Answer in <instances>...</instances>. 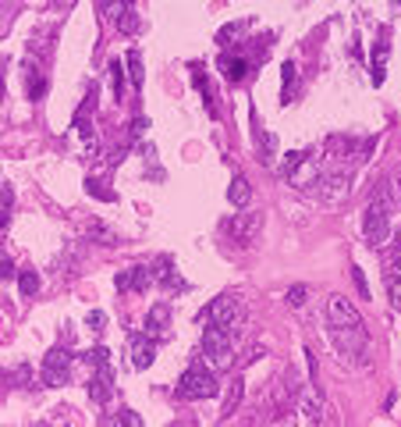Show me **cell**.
Listing matches in <instances>:
<instances>
[{
	"mask_svg": "<svg viewBox=\"0 0 401 427\" xmlns=\"http://www.w3.org/2000/svg\"><path fill=\"white\" fill-rule=\"evenodd\" d=\"M256 356H266V349H263V345H252V349H249V356H245V363H252Z\"/></svg>",
	"mask_w": 401,
	"mask_h": 427,
	"instance_id": "obj_31",
	"label": "cell"
},
{
	"mask_svg": "<svg viewBox=\"0 0 401 427\" xmlns=\"http://www.w3.org/2000/svg\"><path fill=\"white\" fill-rule=\"evenodd\" d=\"M390 274H397L401 278V250L394 253V260H390Z\"/></svg>",
	"mask_w": 401,
	"mask_h": 427,
	"instance_id": "obj_33",
	"label": "cell"
},
{
	"mask_svg": "<svg viewBox=\"0 0 401 427\" xmlns=\"http://www.w3.org/2000/svg\"><path fill=\"white\" fill-rule=\"evenodd\" d=\"M18 289H22V296H36L40 292V274L29 267V271H22L18 274Z\"/></svg>",
	"mask_w": 401,
	"mask_h": 427,
	"instance_id": "obj_17",
	"label": "cell"
},
{
	"mask_svg": "<svg viewBox=\"0 0 401 427\" xmlns=\"http://www.w3.org/2000/svg\"><path fill=\"white\" fill-rule=\"evenodd\" d=\"M128 285H132L135 292H146V289L153 285V271H149V267H132V271H128Z\"/></svg>",
	"mask_w": 401,
	"mask_h": 427,
	"instance_id": "obj_16",
	"label": "cell"
},
{
	"mask_svg": "<svg viewBox=\"0 0 401 427\" xmlns=\"http://www.w3.org/2000/svg\"><path fill=\"white\" fill-rule=\"evenodd\" d=\"M121 420H125V423H128V427H139V423H142V420H139V416H135V413H132V409H125V416H121Z\"/></svg>",
	"mask_w": 401,
	"mask_h": 427,
	"instance_id": "obj_32",
	"label": "cell"
},
{
	"mask_svg": "<svg viewBox=\"0 0 401 427\" xmlns=\"http://www.w3.org/2000/svg\"><path fill=\"white\" fill-rule=\"evenodd\" d=\"M15 274V264H11V257H4L0 253V278H11Z\"/></svg>",
	"mask_w": 401,
	"mask_h": 427,
	"instance_id": "obj_30",
	"label": "cell"
},
{
	"mask_svg": "<svg viewBox=\"0 0 401 427\" xmlns=\"http://www.w3.org/2000/svg\"><path fill=\"white\" fill-rule=\"evenodd\" d=\"M220 392V384H217V374H213V367H188L185 374H181V381H178V395L181 399H188V402H199V399H213Z\"/></svg>",
	"mask_w": 401,
	"mask_h": 427,
	"instance_id": "obj_2",
	"label": "cell"
},
{
	"mask_svg": "<svg viewBox=\"0 0 401 427\" xmlns=\"http://www.w3.org/2000/svg\"><path fill=\"white\" fill-rule=\"evenodd\" d=\"M351 282H355L358 296H362V299H369V285H366V274H362V267H351Z\"/></svg>",
	"mask_w": 401,
	"mask_h": 427,
	"instance_id": "obj_24",
	"label": "cell"
},
{
	"mask_svg": "<svg viewBox=\"0 0 401 427\" xmlns=\"http://www.w3.org/2000/svg\"><path fill=\"white\" fill-rule=\"evenodd\" d=\"M203 317H206L210 324L224 328L231 338L245 328V306H242V299H238V296H231V292H227V296H217V299L206 306V314H203Z\"/></svg>",
	"mask_w": 401,
	"mask_h": 427,
	"instance_id": "obj_1",
	"label": "cell"
},
{
	"mask_svg": "<svg viewBox=\"0 0 401 427\" xmlns=\"http://www.w3.org/2000/svg\"><path fill=\"white\" fill-rule=\"evenodd\" d=\"M167 328H171V306L167 303H153L149 314H146V335H153L160 342L167 335Z\"/></svg>",
	"mask_w": 401,
	"mask_h": 427,
	"instance_id": "obj_11",
	"label": "cell"
},
{
	"mask_svg": "<svg viewBox=\"0 0 401 427\" xmlns=\"http://www.w3.org/2000/svg\"><path fill=\"white\" fill-rule=\"evenodd\" d=\"M227 199H231V206H238V210H245V206L252 203V185H249L245 174H235V178H231V185H227Z\"/></svg>",
	"mask_w": 401,
	"mask_h": 427,
	"instance_id": "obj_14",
	"label": "cell"
},
{
	"mask_svg": "<svg viewBox=\"0 0 401 427\" xmlns=\"http://www.w3.org/2000/svg\"><path fill=\"white\" fill-rule=\"evenodd\" d=\"M242 395H245V381H242V377H235V381H231V392H227V399H224V420H227V416H235V409H238Z\"/></svg>",
	"mask_w": 401,
	"mask_h": 427,
	"instance_id": "obj_15",
	"label": "cell"
},
{
	"mask_svg": "<svg viewBox=\"0 0 401 427\" xmlns=\"http://www.w3.org/2000/svg\"><path fill=\"white\" fill-rule=\"evenodd\" d=\"M302 160H305V153H298V150H291V153L284 157V174H291L295 167H302Z\"/></svg>",
	"mask_w": 401,
	"mask_h": 427,
	"instance_id": "obj_26",
	"label": "cell"
},
{
	"mask_svg": "<svg viewBox=\"0 0 401 427\" xmlns=\"http://www.w3.org/2000/svg\"><path fill=\"white\" fill-rule=\"evenodd\" d=\"M224 68H227L224 75H227L231 82H242V79H245V72H249V65H245V61H224Z\"/></svg>",
	"mask_w": 401,
	"mask_h": 427,
	"instance_id": "obj_21",
	"label": "cell"
},
{
	"mask_svg": "<svg viewBox=\"0 0 401 427\" xmlns=\"http://www.w3.org/2000/svg\"><path fill=\"white\" fill-rule=\"evenodd\" d=\"M121 82H125V75H121V65L114 61V65H111V86H114V96H118V100H121Z\"/></svg>",
	"mask_w": 401,
	"mask_h": 427,
	"instance_id": "obj_25",
	"label": "cell"
},
{
	"mask_svg": "<svg viewBox=\"0 0 401 427\" xmlns=\"http://www.w3.org/2000/svg\"><path fill=\"white\" fill-rule=\"evenodd\" d=\"M327 321H330L334 328H358V324H362L355 303L344 299V296H330V299H327Z\"/></svg>",
	"mask_w": 401,
	"mask_h": 427,
	"instance_id": "obj_6",
	"label": "cell"
},
{
	"mask_svg": "<svg viewBox=\"0 0 401 427\" xmlns=\"http://www.w3.org/2000/svg\"><path fill=\"white\" fill-rule=\"evenodd\" d=\"M86 189H89L93 196H100V199H107V203L114 199V192H107V189H100V182H86Z\"/></svg>",
	"mask_w": 401,
	"mask_h": 427,
	"instance_id": "obj_29",
	"label": "cell"
},
{
	"mask_svg": "<svg viewBox=\"0 0 401 427\" xmlns=\"http://www.w3.org/2000/svg\"><path fill=\"white\" fill-rule=\"evenodd\" d=\"M203 356H206V363H210L213 370H227V367L235 363V353H231V335H227L224 328L210 324V328L203 331Z\"/></svg>",
	"mask_w": 401,
	"mask_h": 427,
	"instance_id": "obj_4",
	"label": "cell"
},
{
	"mask_svg": "<svg viewBox=\"0 0 401 427\" xmlns=\"http://www.w3.org/2000/svg\"><path fill=\"white\" fill-rule=\"evenodd\" d=\"M146 128H149V118H135V121H132V139H142Z\"/></svg>",
	"mask_w": 401,
	"mask_h": 427,
	"instance_id": "obj_28",
	"label": "cell"
},
{
	"mask_svg": "<svg viewBox=\"0 0 401 427\" xmlns=\"http://www.w3.org/2000/svg\"><path fill=\"white\" fill-rule=\"evenodd\" d=\"M68 367H72V356H68V349H50V356L43 360V381L54 388V384H61L64 377H68Z\"/></svg>",
	"mask_w": 401,
	"mask_h": 427,
	"instance_id": "obj_7",
	"label": "cell"
},
{
	"mask_svg": "<svg viewBox=\"0 0 401 427\" xmlns=\"http://www.w3.org/2000/svg\"><path fill=\"white\" fill-rule=\"evenodd\" d=\"M114 392V374H111V360H100L96 363V377L89 381V395L93 402H107Z\"/></svg>",
	"mask_w": 401,
	"mask_h": 427,
	"instance_id": "obj_9",
	"label": "cell"
},
{
	"mask_svg": "<svg viewBox=\"0 0 401 427\" xmlns=\"http://www.w3.org/2000/svg\"><path fill=\"white\" fill-rule=\"evenodd\" d=\"M259 225H263V218H259V214H235V218H231V225H227V232H231V239H238L242 246H249V243L256 239Z\"/></svg>",
	"mask_w": 401,
	"mask_h": 427,
	"instance_id": "obj_8",
	"label": "cell"
},
{
	"mask_svg": "<svg viewBox=\"0 0 401 427\" xmlns=\"http://www.w3.org/2000/svg\"><path fill=\"white\" fill-rule=\"evenodd\" d=\"M316 196L323 203H341L348 196V178L341 174H330V178H316Z\"/></svg>",
	"mask_w": 401,
	"mask_h": 427,
	"instance_id": "obj_10",
	"label": "cell"
},
{
	"mask_svg": "<svg viewBox=\"0 0 401 427\" xmlns=\"http://www.w3.org/2000/svg\"><path fill=\"white\" fill-rule=\"evenodd\" d=\"M334 349L341 353V360H348V363H355V367H366L369 363V338H366V331H362V324L358 328H334Z\"/></svg>",
	"mask_w": 401,
	"mask_h": 427,
	"instance_id": "obj_3",
	"label": "cell"
},
{
	"mask_svg": "<svg viewBox=\"0 0 401 427\" xmlns=\"http://www.w3.org/2000/svg\"><path fill=\"white\" fill-rule=\"evenodd\" d=\"M387 296H390V306L401 314V278L397 274H387Z\"/></svg>",
	"mask_w": 401,
	"mask_h": 427,
	"instance_id": "obj_20",
	"label": "cell"
},
{
	"mask_svg": "<svg viewBox=\"0 0 401 427\" xmlns=\"http://www.w3.org/2000/svg\"><path fill=\"white\" fill-rule=\"evenodd\" d=\"M128 68H132V82H135V86H142V61H139V50H132V54H128Z\"/></svg>",
	"mask_w": 401,
	"mask_h": 427,
	"instance_id": "obj_23",
	"label": "cell"
},
{
	"mask_svg": "<svg viewBox=\"0 0 401 427\" xmlns=\"http://www.w3.org/2000/svg\"><path fill=\"white\" fill-rule=\"evenodd\" d=\"M298 423L312 427V423H323V399L316 392H305L298 399Z\"/></svg>",
	"mask_w": 401,
	"mask_h": 427,
	"instance_id": "obj_12",
	"label": "cell"
},
{
	"mask_svg": "<svg viewBox=\"0 0 401 427\" xmlns=\"http://www.w3.org/2000/svg\"><path fill=\"white\" fill-rule=\"evenodd\" d=\"M86 324H89V328H96V331H100V328H103V324H107V314H103V310H89V317H86Z\"/></svg>",
	"mask_w": 401,
	"mask_h": 427,
	"instance_id": "obj_27",
	"label": "cell"
},
{
	"mask_svg": "<svg viewBox=\"0 0 401 427\" xmlns=\"http://www.w3.org/2000/svg\"><path fill=\"white\" fill-rule=\"evenodd\" d=\"M125 4H128V0H125Z\"/></svg>",
	"mask_w": 401,
	"mask_h": 427,
	"instance_id": "obj_34",
	"label": "cell"
},
{
	"mask_svg": "<svg viewBox=\"0 0 401 427\" xmlns=\"http://www.w3.org/2000/svg\"><path fill=\"white\" fill-rule=\"evenodd\" d=\"M103 15H107L111 22H121V18L128 15V8H125V0H103Z\"/></svg>",
	"mask_w": 401,
	"mask_h": 427,
	"instance_id": "obj_18",
	"label": "cell"
},
{
	"mask_svg": "<svg viewBox=\"0 0 401 427\" xmlns=\"http://www.w3.org/2000/svg\"><path fill=\"white\" fill-rule=\"evenodd\" d=\"M362 232H366V243L383 250L390 243V218H387V206H380L376 199L366 206V218H362Z\"/></svg>",
	"mask_w": 401,
	"mask_h": 427,
	"instance_id": "obj_5",
	"label": "cell"
},
{
	"mask_svg": "<svg viewBox=\"0 0 401 427\" xmlns=\"http://www.w3.org/2000/svg\"><path fill=\"white\" fill-rule=\"evenodd\" d=\"M305 299H309V289H305V285H291V289H288V306H291V310H302Z\"/></svg>",
	"mask_w": 401,
	"mask_h": 427,
	"instance_id": "obj_19",
	"label": "cell"
},
{
	"mask_svg": "<svg viewBox=\"0 0 401 427\" xmlns=\"http://www.w3.org/2000/svg\"><path fill=\"white\" fill-rule=\"evenodd\" d=\"M281 79H284V100H288V96H291V89H295V79H298V68H295V65L288 61V65L281 68Z\"/></svg>",
	"mask_w": 401,
	"mask_h": 427,
	"instance_id": "obj_22",
	"label": "cell"
},
{
	"mask_svg": "<svg viewBox=\"0 0 401 427\" xmlns=\"http://www.w3.org/2000/svg\"><path fill=\"white\" fill-rule=\"evenodd\" d=\"M153 356H157V338L153 335H135L132 338V363L139 370H146L153 363Z\"/></svg>",
	"mask_w": 401,
	"mask_h": 427,
	"instance_id": "obj_13",
	"label": "cell"
}]
</instances>
